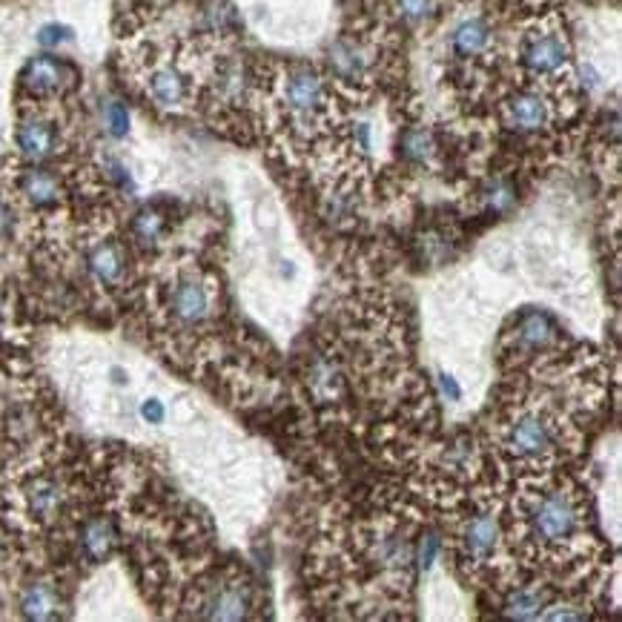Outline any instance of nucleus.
<instances>
[{
	"label": "nucleus",
	"mask_w": 622,
	"mask_h": 622,
	"mask_svg": "<svg viewBox=\"0 0 622 622\" xmlns=\"http://www.w3.org/2000/svg\"><path fill=\"white\" fill-rule=\"evenodd\" d=\"M522 525L528 539L542 551H557L574 542L582 528V505L577 496L562 488H548L525 502Z\"/></svg>",
	"instance_id": "1"
},
{
	"label": "nucleus",
	"mask_w": 622,
	"mask_h": 622,
	"mask_svg": "<svg viewBox=\"0 0 622 622\" xmlns=\"http://www.w3.org/2000/svg\"><path fill=\"white\" fill-rule=\"evenodd\" d=\"M279 107L296 129L319 127L330 107V92L322 75L310 66L287 69L279 81Z\"/></svg>",
	"instance_id": "2"
},
{
	"label": "nucleus",
	"mask_w": 622,
	"mask_h": 622,
	"mask_svg": "<svg viewBox=\"0 0 622 622\" xmlns=\"http://www.w3.org/2000/svg\"><path fill=\"white\" fill-rule=\"evenodd\" d=\"M559 428L557 422L542 410H519L505 425L502 448L514 456L516 462H545L557 453Z\"/></svg>",
	"instance_id": "3"
},
{
	"label": "nucleus",
	"mask_w": 622,
	"mask_h": 622,
	"mask_svg": "<svg viewBox=\"0 0 622 622\" xmlns=\"http://www.w3.org/2000/svg\"><path fill=\"white\" fill-rule=\"evenodd\" d=\"M167 319L181 330H195L213 316V284L195 270H181L164 296Z\"/></svg>",
	"instance_id": "4"
},
{
	"label": "nucleus",
	"mask_w": 622,
	"mask_h": 622,
	"mask_svg": "<svg viewBox=\"0 0 622 622\" xmlns=\"http://www.w3.org/2000/svg\"><path fill=\"white\" fill-rule=\"evenodd\" d=\"M519 64L525 66L534 78L554 81V78L568 72L571 46H568L565 35L559 29L539 26V29H531L519 43Z\"/></svg>",
	"instance_id": "5"
},
{
	"label": "nucleus",
	"mask_w": 622,
	"mask_h": 622,
	"mask_svg": "<svg viewBox=\"0 0 622 622\" xmlns=\"http://www.w3.org/2000/svg\"><path fill=\"white\" fill-rule=\"evenodd\" d=\"M75 84H78L75 66L55 58V55L32 58L21 72V89L26 92V98H32L35 104H46V101L61 98V95H69Z\"/></svg>",
	"instance_id": "6"
},
{
	"label": "nucleus",
	"mask_w": 622,
	"mask_h": 622,
	"mask_svg": "<svg viewBox=\"0 0 622 622\" xmlns=\"http://www.w3.org/2000/svg\"><path fill=\"white\" fill-rule=\"evenodd\" d=\"M18 505H21V514L35 522V525H49L55 522L58 516L64 514L66 505V488L58 476H49V473H32L26 476L18 491Z\"/></svg>",
	"instance_id": "7"
},
{
	"label": "nucleus",
	"mask_w": 622,
	"mask_h": 622,
	"mask_svg": "<svg viewBox=\"0 0 622 622\" xmlns=\"http://www.w3.org/2000/svg\"><path fill=\"white\" fill-rule=\"evenodd\" d=\"M253 608V585L244 577H218L201 594L198 614L204 620H244Z\"/></svg>",
	"instance_id": "8"
},
{
	"label": "nucleus",
	"mask_w": 622,
	"mask_h": 622,
	"mask_svg": "<svg viewBox=\"0 0 622 622\" xmlns=\"http://www.w3.org/2000/svg\"><path fill=\"white\" fill-rule=\"evenodd\" d=\"M15 144H18L23 161L46 164L61 152V129L52 118H46L41 112H29L18 121Z\"/></svg>",
	"instance_id": "9"
},
{
	"label": "nucleus",
	"mask_w": 622,
	"mask_h": 622,
	"mask_svg": "<svg viewBox=\"0 0 622 622\" xmlns=\"http://www.w3.org/2000/svg\"><path fill=\"white\" fill-rule=\"evenodd\" d=\"M502 121L505 127L531 135V132H542L551 127L554 121V107L548 101V95H542L537 89H519L511 92L502 104Z\"/></svg>",
	"instance_id": "10"
},
{
	"label": "nucleus",
	"mask_w": 622,
	"mask_h": 622,
	"mask_svg": "<svg viewBox=\"0 0 622 622\" xmlns=\"http://www.w3.org/2000/svg\"><path fill=\"white\" fill-rule=\"evenodd\" d=\"M499 545H502V525L491 511L468 516L465 525L459 528V554L465 562L485 565L496 557Z\"/></svg>",
	"instance_id": "11"
},
{
	"label": "nucleus",
	"mask_w": 622,
	"mask_h": 622,
	"mask_svg": "<svg viewBox=\"0 0 622 622\" xmlns=\"http://www.w3.org/2000/svg\"><path fill=\"white\" fill-rule=\"evenodd\" d=\"M144 89H147V98L152 104L164 112H181L193 98L190 78L184 75L181 66L175 64L152 66L147 81H144Z\"/></svg>",
	"instance_id": "12"
},
{
	"label": "nucleus",
	"mask_w": 622,
	"mask_h": 622,
	"mask_svg": "<svg viewBox=\"0 0 622 622\" xmlns=\"http://www.w3.org/2000/svg\"><path fill=\"white\" fill-rule=\"evenodd\" d=\"M373 46H367L362 38H339L327 52L330 75H336L342 84H362L373 72Z\"/></svg>",
	"instance_id": "13"
},
{
	"label": "nucleus",
	"mask_w": 622,
	"mask_h": 622,
	"mask_svg": "<svg viewBox=\"0 0 622 622\" xmlns=\"http://www.w3.org/2000/svg\"><path fill=\"white\" fill-rule=\"evenodd\" d=\"M86 273L101 290H121L129 276L127 250L118 241H112V238L98 241L86 253Z\"/></svg>",
	"instance_id": "14"
},
{
	"label": "nucleus",
	"mask_w": 622,
	"mask_h": 622,
	"mask_svg": "<svg viewBox=\"0 0 622 622\" xmlns=\"http://www.w3.org/2000/svg\"><path fill=\"white\" fill-rule=\"evenodd\" d=\"M15 190L32 210H55L64 201V184L58 172L46 170L41 164H29L26 170L18 172Z\"/></svg>",
	"instance_id": "15"
},
{
	"label": "nucleus",
	"mask_w": 622,
	"mask_h": 622,
	"mask_svg": "<svg viewBox=\"0 0 622 622\" xmlns=\"http://www.w3.org/2000/svg\"><path fill=\"white\" fill-rule=\"evenodd\" d=\"M250 72L241 58H224L221 64L215 66L213 72V98L218 104H227V107H238L247 101L250 95Z\"/></svg>",
	"instance_id": "16"
},
{
	"label": "nucleus",
	"mask_w": 622,
	"mask_h": 622,
	"mask_svg": "<svg viewBox=\"0 0 622 622\" xmlns=\"http://www.w3.org/2000/svg\"><path fill=\"white\" fill-rule=\"evenodd\" d=\"M18 608H21V614L26 620H58L61 617V608H64V600H61V591H58L55 582L32 580L21 588Z\"/></svg>",
	"instance_id": "17"
},
{
	"label": "nucleus",
	"mask_w": 622,
	"mask_h": 622,
	"mask_svg": "<svg viewBox=\"0 0 622 622\" xmlns=\"http://www.w3.org/2000/svg\"><path fill=\"white\" fill-rule=\"evenodd\" d=\"M491 41H494L491 23L485 21L482 15H471V18H462L453 26L451 52L462 61H476L491 49Z\"/></svg>",
	"instance_id": "18"
},
{
	"label": "nucleus",
	"mask_w": 622,
	"mask_h": 622,
	"mask_svg": "<svg viewBox=\"0 0 622 622\" xmlns=\"http://www.w3.org/2000/svg\"><path fill=\"white\" fill-rule=\"evenodd\" d=\"M115 545H118V528L109 516L86 519L81 534H78V551L86 562H92V565L104 562L115 551Z\"/></svg>",
	"instance_id": "19"
},
{
	"label": "nucleus",
	"mask_w": 622,
	"mask_h": 622,
	"mask_svg": "<svg viewBox=\"0 0 622 622\" xmlns=\"http://www.w3.org/2000/svg\"><path fill=\"white\" fill-rule=\"evenodd\" d=\"M399 155L410 167H428L436 158V138L428 127H408L399 138Z\"/></svg>",
	"instance_id": "20"
},
{
	"label": "nucleus",
	"mask_w": 622,
	"mask_h": 622,
	"mask_svg": "<svg viewBox=\"0 0 622 622\" xmlns=\"http://www.w3.org/2000/svg\"><path fill=\"white\" fill-rule=\"evenodd\" d=\"M129 230H132V238H135L138 247L152 250V247L161 244V238L167 233V218H164L161 210H155V207H144V210L135 213Z\"/></svg>",
	"instance_id": "21"
},
{
	"label": "nucleus",
	"mask_w": 622,
	"mask_h": 622,
	"mask_svg": "<svg viewBox=\"0 0 622 622\" xmlns=\"http://www.w3.org/2000/svg\"><path fill=\"white\" fill-rule=\"evenodd\" d=\"M554 324L548 316L542 313H528L522 322H519V344H525L528 350H542L548 347L551 339H554Z\"/></svg>",
	"instance_id": "22"
},
{
	"label": "nucleus",
	"mask_w": 622,
	"mask_h": 622,
	"mask_svg": "<svg viewBox=\"0 0 622 622\" xmlns=\"http://www.w3.org/2000/svg\"><path fill=\"white\" fill-rule=\"evenodd\" d=\"M542 608H545V591L537 588H519L505 602V614L516 620H534L542 614Z\"/></svg>",
	"instance_id": "23"
},
{
	"label": "nucleus",
	"mask_w": 622,
	"mask_h": 622,
	"mask_svg": "<svg viewBox=\"0 0 622 622\" xmlns=\"http://www.w3.org/2000/svg\"><path fill=\"white\" fill-rule=\"evenodd\" d=\"M339 387H342L339 370L330 365V362L319 359L316 365L310 367V390H313V396L319 402H333L339 396Z\"/></svg>",
	"instance_id": "24"
},
{
	"label": "nucleus",
	"mask_w": 622,
	"mask_h": 622,
	"mask_svg": "<svg viewBox=\"0 0 622 622\" xmlns=\"http://www.w3.org/2000/svg\"><path fill=\"white\" fill-rule=\"evenodd\" d=\"M396 15L410 26H422L433 18L436 12V0H393Z\"/></svg>",
	"instance_id": "25"
},
{
	"label": "nucleus",
	"mask_w": 622,
	"mask_h": 622,
	"mask_svg": "<svg viewBox=\"0 0 622 622\" xmlns=\"http://www.w3.org/2000/svg\"><path fill=\"white\" fill-rule=\"evenodd\" d=\"M514 201H516L514 187H511L508 181H502V178H496V181H491V184L485 187V207H488L491 213L496 215L508 213V210L514 207Z\"/></svg>",
	"instance_id": "26"
},
{
	"label": "nucleus",
	"mask_w": 622,
	"mask_h": 622,
	"mask_svg": "<svg viewBox=\"0 0 622 622\" xmlns=\"http://www.w3.org/2000/svg\"><path fill=\"white\" fill-rule=\"evenodd\" d=\"M104 127L112 138H124L129 132V112L121 101H107L104 104Z\"/></svg>",
	"instance_id": "27"
},
{
	"label": "nucleus",
	"mask_w": 622,
	"mask_h": 622,
	"mask_svg": "<svg viewBox=\"0 0 622 622\" xmlns=\"http://www.w3.org/2000/svg\"><path fill=\"white\" fill-rule=\"evenodd\" d=\"M69 38H72V35H69V29H66V26H61V23H49V26H43L41 29L38 43H41V46H49V49H55L58 43L69 41Z\"/></svg>",
	"instance_id": "28"
},
{
	"label": "nucleus",
	"mask_w": 622,
	"mask_h": 622,
	"mask_svg": "<svg viewBox=\"0 0 622 622\" xmlns=\"http://www.w3.org/2000/svg\"><path fill=\"white\" fill-rule=\"evenodd\" d=\"M15 236V210L9 201H0V247L9 244Z\"/></svg>",
	"instance_id": "29"
},
{
	"label": "nucleus",
	"mask_w": 622,
	"mask_h": 622,
	"mask_svg": "<svg viewBox=\"0 0 622 622\" xmlns=\"http://www.w3.org/2000/svg\"><path fill=\"white\" fill-rule=\"evenodd\" d=\"M353 144L362 152H370V147H373V129H370V124H365V121L353 124Z\"/></svg>",
	"instance_id": "30"
},
{
	"label": "nucleus",
	"mask_w": 622,
	"mask_h": 622,
	"mask_svg": "<svg viewBox=\"0 0 622 622\" xmlns=\"http://www.w3.org/2000/svg\"><path fill=\"white\" fill-rule=\"evenodd\" d=\"M436 554H439V539L433 537V534H428L425 542H422V551H419V562H422L425 568H430V565H433V559H436Z\"/></svg>",
	"instance_id": "31"
},
{
	"label": "nucleus",
	"mask_w": 622,
	"mask_h": 622,
	"mask_svg": "<svg viewBox=\"0 0 622 622\" xmlns=\"http://www.w3.org/2000/svg\"><path fill=\"white\" fill-rule=\"evenodd\" d=\"M141 416H144L150 425H158V422H164V405H161L158 399H147L144 408H141Z\"/></svg>",
	"instance_id": "32"
},
{
	"label": "nucleus",
	"mask_w": 622,
	"mask_h": 622,
	"mask_svg": "<svg viewBox=\"0 0 622 622\" xmlns=\"http://www.w3.org/2000/svg\"><path fill=\"white\" fill-rule=\"evenodd\" d=\"M439 385H442V393H445V396H451V402H459V399H462V390H459V385L453 382L451 376L442 373V376H439Z\"/></svg>",
	"instance_id": "33"
},
{
	"label": "nucleus",
	"mask_w": 622,
	"mask_h": 622,
	"mask_svg": "<svg viewBox=\"0 0 622 622\" xmlns=\"http://www.w3.org/2000/svg\"><path fill=\"white\" fill-rule=\"evenodd\" d=\"M3 557H6V545H3V537H0V565H3Z\"/></svg>",
	"instance_id": "34"
},
{
	"label": "nucleus",
	"mask_w": 622,
	"mask_h": 622,
	"mask_svg": "<svg viewBox=\"0 0 622 622\" xmlns=\"http://www.w3.org/2000/svg\"><path fill=\"white\" fill-rule=\"evenodd\" d=\"M0 313H3V290H0Z\"/></svg>",
	"instance_id": "35"
}]
</instances>
